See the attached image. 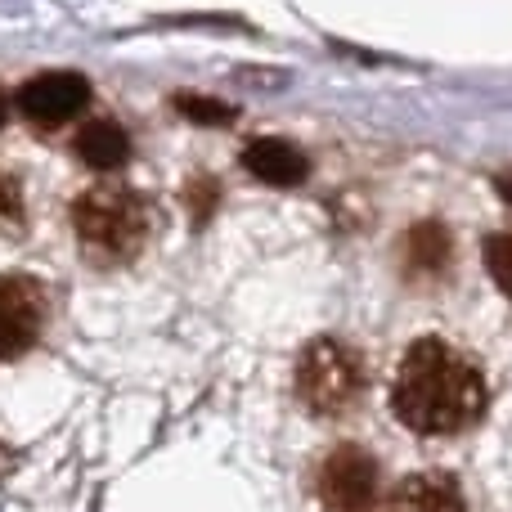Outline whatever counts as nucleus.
<instances>
[{
	"label": "nucleus",
	"instance_id": "3",
	"mask_svg": "<svg viewBox=\"0 0 512 512\" xmlns=\"http://www.w3.org/2000/svg\"><path fill=\"white\" fill-rule=\"evenodd\" d=\"M292 382H297V400L315 418H342L346 409L360 405L369 373H364V360L351 342L315 337V342L301 346Z\"/></svg>",
	"mask_w": 512,
	"mask_h": 512
},
{
	"label": "nucleus",
	"instance_id": "10",
	"mask_svg": "<svg viewBox=\"0 0 512 512\" xmlns=\"http://www.w3.org/2000/svg\"><path fill=\"white\" fill-rule=\"evenodd\" d=\"M454 243L441 221H423L405 234V270L409 274H445L450 270Z\"/></svg>",
	"mask_w": 512,
	"mask_h": 512
},
{
	"label": "nucleus",
	"instance_id": "4",
	"mask_svg": "<svg viewBox=\"0 0 512 512\" xmlns=\"http://www.w3.org/2000/svg\"><path fill=\"white\" fill-rule=\"evenodd\" d=\"M315 495L324 512H378L382 472L360 445H333L315 468Z\"/></svg>",
	"mask_w": 512,
	"mask_h": 512
},
{
	"label": "nucleus",
	"instance_id": "7",
	"mask_svg": "<svg viewBox=\"0 0 512 512\" xmlns=\"http://www.w3.org/2000/svg\"><path fill=\"white\" fill-rule=\"evenodd\" d=\"M387 512H468L463 490L445 472H414L387 499Z\"/></svg>",
	"mask_w": 512,
	"mask_h": 512
},
{
	"label": "nucleus",
	"instance_id": "14",
	"mask_svg": "<svg viewBox=\"0 0 512 512\" xmlns=\"http://www.w3.org/2000/svg\"><path fill=\"white\" fill-rule=\"evenodd\" d=\"M495 189L504 194V203H512V171H499V176H495Z\"/></svg>",
	"mask_w": 512,
	"mask_h": 512
},
{
	"label": "nucleus",
	"instance_id": "12",
	"mask_svg": "<svg viewBox=\"0 0 512 512\" xmlns=\"http://www.w3.org/2000/svg\"><path fill=\"white\" fill-rule=\"evenodd\" d=\"M481 261H486L490 279L499 283V292L512 301V234H486V243H481Z\"/></svg>",
	"mask_w": 512,
	"mask_h": 512
},
{
	"label": "nucleus",
	"instance_id": "5",
	"mask_svg": "<svg viewBox=\"0 0 512 512\" xmlns=\"http://www.w3.org/2000/svg\"><path fill=\"white\" fill-rule=\"evenodd\" d=\"M50 315V297L32 274H0V360H18L36 346Z\"/></svg>",
	"mask_w": 512,
	"mask_h": 512
},
{
	"label": "nucleus",
	"instance_id": "2",
	"mask_svg": "<svg viewBox=\"0 0 512 512\" xmlns=\"http://www.w3.org/2000/svg\"><path fill=\"white\" fill-rule=\"evenodd\" d=\"M72 230L90 265H126L149 239V203L126 185H95L72 203Z\"/></svg>",
	"mask_w": 512,
	"mask_h": 512
},
{
	"label": "nucleus",
	"instance_id": "6",
	"mask_svg": "<svg viewBox=\"0 0 512 512\" xmlns=\"http://www.w3.org/2000/svg\"><path fill=\"white\" fill-rule=\"evenodd\" d=\"M90 104V81L81 72H41L18 90V113L32 126H63Z\"/></svg>",
	"mask_w": 512,
	"mask_h": 512
},
{
	"label": "nucleus",
	"instance_id": "13",
	"mask_svg": "<svg viewBox=\"0 0 512 512\" xmlns=\"http://www.w3.org/2000/svg\"><path fill=\"white\" fill-rule=\"evenodd\" d=\"M176 108L194 122H234V108L230 104H216V99H198V95H176Z\"/></svg>",
	"mask_w": 512,
	"mask_h": 512
},
{
	"label": "nucleus",
	"instance_id": "8",
	"mask_svg": "<svg viewBox=\"0 0 512 512\" xmlns=\"http://www.w3.org/2000/svg\"><path fill=\"white\" fill-rule=\"evenodd\" d=\"M243 167H248L256 180H265V185H301L310 162L297 144L265 135V140H252L248 149H243Z\"/></svg>",
	"mask_w": 512,
	"mask_h": 512
},
{
	"label": "nucleus",
	"instance_id": "15",
	"mask_svg": "<svg viewBox=\"0 0 512 512\" xmlns=\"http://www.w3.org/2000/svg\"><path fill=\"white\" fill-rule=\"evenodd\" d=\"M5 113H9V108H5V90H0V122H5Z\"/></svg>",
	"mask_w": 512,
	"mask_h": 512
},
{
	"label": "nucleus",
	"instance_id": "1",
	"mask_svg": "<svg viewBox=\"0 0 512 512\" xmlns=\"http://www.w3.org/2000/svg\"><path fill=\"white\" fill-rule=\"evenodd\" d=\"M486 378L481 369L441 337H418L400 355L391 382V409L418 436H459L486 414Z\"/></svg>",
	"mask_w": 512,
	"mask_h": 512
},
{
	"label": "nucleus",
	"instance_id": "9",
	"mask_svg": "<svg viewBox=\"0 0 512 512\" xmlns=\"http://www.w3.org/2000/svg\"><path fill=\"white\" fill-rule=\"evenodd\" d=\"M72 153L95 171H117L126 158H131V140H126V131L117 122H104V117H99V122H86L77 131Z\"/></svg>",
	"mask_w": 512,
	"mask_h": 512
},
{
	"label": "nucleus",
	"instance_id": "11",
	"mask_svg": "<svg viewBox=\"0 0 512 512\" xmlns=\"http://www.w3.org/2000/svg\"><path fill=\"white\" fill-rule=\"evenodd\" d=\"M27 225V212H23V189H18L14 176L0 171V243H14Z\"/></svg>",
	"mask_w": 512,
	"mask_h": 512
}]
</instances>
